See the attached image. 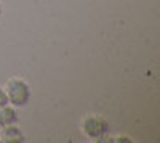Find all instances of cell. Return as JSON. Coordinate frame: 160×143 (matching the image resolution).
I'll return each instance as SVG.
<instances>
[{
	"instance_id": "3957f363",
	"label": "cell",
	"mask_w": 160,
	"mask_h": 143,
	"mask_svg": "<svg viewBox=\"0 0 160 143\" xmlns=\"http://www.w3.org/2000/svg\"><path fill=\"white\" fill-rule=\"evenodd\" d=\"M0 138H2V141H8V143H22V141H26L24 134L19 130V127H16V124L0 129Z\"/></svg>"
},
{
	"instance_id": "6da1fadb",
	"label": "cell",
	"mask_w": 160,
	"mask_h": 143,
	"mask_svg": "<svg viewBox=\"0 0 160 143\" xmlns=\"http://www.w3.org/2000/svg\"><path fill=\"white\" fill-rule=\"evenodd\" d=\"M5 93L8 98V103L15 108H21L26 106L31 100V87L24 79L19 77H13L7 82L5 87Z\"/></svg>"
},
{
	"instance_id": "5b68a950",
	"label": "cell",
	"mask_w": 160,
	"mask_h": 143,
	"mask_svg": "<svg viewBox=\"0 0 160 143\" xmlns=\"http://www.w3.org/2000/svg\"><path fill=\"white\" fill-rule=\"evenodd\" d=\"M8 105V98H7V93H5V88L0 87V108H3Z\"/></svg>"
},
{
	"instance_id": "8992f818",
	"label": "cell",
	"mask_w": 160,
	"mask_h": 143,
	"mask_svg": "<svg viewBox=\"0 0 160 143\" xmlns=\"http://www.w3.org/2000/svg\"><path fill=\"white\" fill-rule=\"evenodd\" d=\"M2 13H3V7H2V2H0V18H2Z\"/></svg>"
},
{
	"instance_id": "7a4b0ae2",
	"label": "cell",
	"mask_w": 160,
	"mask_h": 143,
	"mask_svg": "<svg viewBox=\"0 0 160 143\" xmlns=\"http://www.w3.org/2000/svg\"><path fill=\"white\" fill-rule=\"evenodd\" d=\"M82 129L88 138L91 140H101L109 132V124L99 116H87L82 122Z\"/></svg>"
},
{
	"instance_id": "277c9868",
	"label": "cell",
	"mask_w": 160,
	"mask_h": 143,
	"mask_svg": "<svg viewBox=\"0 0 160 143\" xmlns=\"http://www.w3.org/2000/svg\"><path fill=\"white\" fill-rule=\"evenodd\" d=\"M19 121V116L15 109V106H3L0 108V129L7 127V125H13Z\"/></svg>"
}]
</instances>
